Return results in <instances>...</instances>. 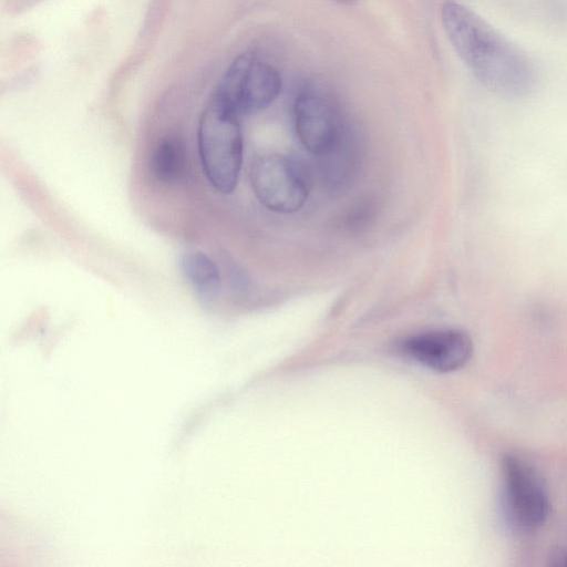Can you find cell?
Returning <instances> with one entry per match:
<instances>
[{
	"instance_id": "30bf717a",
	"label": "cell",
	"mask_w": 567,
	"mask_h": 567,
	"mask_svg": "<svg viewBox=\"0 0 567 567\" xmlns=\"http://www.w3.org/2000/svg\"><path fill=\"white\" fill-rule=\"evenodd\" d=\"M553 565L567 567V549L558 554V556L555 558V563H553Z\"/></svg>"
},
{
	"instance_id": "6da1fadb",
	"label": "cell",
	"mask_w": 567,
	"mask_h": 567,
	"mask_svg": "<svg viewBox=\"0 0 567 567\" xmlns=\"http://www.w3.org/2000/svg\"><path fill=\"white\" fill-rule=\"evenodd\" d=\"M441 22L457 55L486 87L506 95H519L530 87L526 59L473 10L446 0Z\"/></svg>"
},
{
	"instance_id": "52a82bcc",
	"label": "cell",
	"mask_w": 567,
	"mask_h": 567,
	"mask_svg": "<svg viewBox=\"0 0 567 567\" xmlns=\"http://www.w3.org/2000/svg\"><path fill=\"white\" fill-rule=\"evenodd\" d=\"M401 351L437 372L463 368L472 357L473 341L460 329H440L416 333L402 340Z\"/></svg>"
},
{
	"instance_id": "277c9868",
	"label": "cell",
	"mask_w": 567,
	"mask_h": 567,
	"mask_svg": "<svg viewBox=\"0 0 567 567\" xmlns=\"http://www.w3.org/2000/svg\"><path fill=\"white\" fill-rule=\"evenodd\" d=\"M501 473L503 506L507 519L524 530L540 527L548 518L550 501L539 473L513 454L503 456Z\"/></svg>"
},
{
	"instance_id": "7a4b0ae2",
	"label": "cell",
	"mask_w": 567,
	"mask_h": 567,
	"mask_svg": "<svg viewBox=\"0 0 567 567\" xmlns=\"http://www.w3.org/2000/svg\"><path fill=\"white\" fill-rule=\"evenodd\" d=\"M239 114L213 93L198 122L197 145L203 172L221 194L235 190L243 164Z\"/></svg>"
},
{
	"instance_id": "3957f363",
	"label": "cell",
	"mask_w": 567,
	"mask_h": 567,
	"mask_svg": "<svg viewBox=\"0 0 567 567\" xmlns=\"http://www.w3.org/2000/svg\"><path fill=\"white\" fill-rule=\"evenodd\" d=\"M281 76L254 53L238 55L226 69L215 94L239 115L267 109L281 91Z\"/></svg>"
},
{
	"instance_id": "5b68a950",
	"label": "cell",
	"mask_w": 567,
	"mask_h": 567,
	"mask_svg": "<svg viewBox=\"0 0 567 567\" xmlns=\"http://www.w3.org/2000/svg\"><path fill=\"white\" fill-rule=\"evenodd\" d=\"M250 185L257 199L269 210L292 214L308 198V182L300 166L280 154H265L251 165Z\"/></svg>"
},
{
	"instance_id": "8992f818",
	"label": "cell",
	"mask_w": 567,
	"mask_h": 567,
	"mask_svg": "<svg viewBox=\"0 0 567 567\" xmlns=\"http://www.w3.org/2000/svg\"><path fill=\"white\" fill-rule=\"evenodd\" d=\"M295 128L303 147L326 155L348 128L336 102L320 87H301L293 103Z\"/></svg>"
},
{
	"instance_id": "9c48e42d",
	"label": "cell",
	"mask_w": 567,
	"mask_h": 567,
	"mask_svg": "<svg viewBox=\"0 0 567 567\" xmlns=\"http://www.w3.org/2000/svg\"><path fill=\"white\" fill-rule=\"evenodd\" d=\"M182 270L196 291L205 297H214L220 285L217 265L200 251L186 252L182 258Z\"/></svg>"
},
{
	"instance_id": "ba28073f",
	"label": "cell",
	"mask_w": 567,
	"mask_h": 567,
	"mask_svg": "<svg viewBox=\"0 0 567 567\" xmlns=\"http://www.w3.org/2000/svg\"><path fill=\"white\" fill-rule=\"evenodd\" d=\"M150 167L153 176L163 184L181 182L188 171V156L183 140L168 135L158 141L152 152Z\"/></svg>"
},
{
	"instance_id": "8fae6325",
	"label": "cell",
	"mask_w": 567,
	"mask_h": 567,
	"mask_svg": "<svg viewBox=\"0 0 567 567\" xmlns=\"http://www.w3.org/2000/svg\"><path fill=\"white\" fill-rule=\"evenodd\" d=\"M339 4H343V6H352L358 0H332Z\"/></svg>"
}]
</instances>
